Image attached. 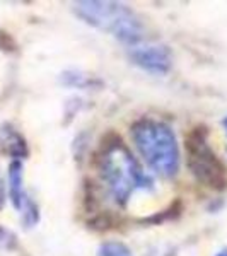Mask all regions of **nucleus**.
Returning a JSON list of instances; mask_svg holds the SVG:
<instances>
[{
  "label": "nucleus",
  "mask_w": 227,
  "mask_h": 256,
  "mask_svg": "<svg viewBox=\"0 0 227 256\" xmlns=\"http://www.w3.org/2000/svg\"><path fill=\"white\" fill-rule=\"evenodd\" d=\"M98 256H132V253L123 242H104L99 246Z\"/></svg>",
  "instance_id": "nucleus-8"
},
{
  "label": "nucleus",
  "mask_w": 227,
  "mask_h": 256,
  "mask_svg": "<svg viewBox=\"0 0 227 256\" xmlns=\"http://www.w3.org/2000/svg\"><path fill=\"white\" fill-rule=\"evenodd\" d=\"M74 10L84 22L130 46H135L144 36V28L137 14L123 4L88 0L74 4Z\"/></svg>",
  "instance_id": "nucleus-3"
},
{
  "label": "nucleus",
  "mask_w": 227,
  "mask_h": 256,
  "mask_svg": "<svg viewBox=\"0 0 227 256\" xmlns=\"http://www.w3.org/2000/svg\"><path fill=\"white\" fill-rule=\"evenodd\" d=\"M132 142L146 164L160 178H174L180 169V147L171 126L140 118L130 126Z\"/></svg>",
  "instance_id": "nucleus-2"
},
{
  "label": "nucleus",
  "mask_w": 227,
  "mask_h": 256,
  "mask_svg": "<svg viewBox=\"0 0 227 256\" xmlns=\"http://www.w3.org/2000/svg\"><path fill=\"white\" fill-rule=\"evenodd\" d=\"M222 126H224V130H226V135H227V116L222 120Z\"/></svg>",
  "instance_id": "nucleus-9"
},
{
  "label": "nucleus",
  "mask_w": 227,
  "mask_h": 256,
  "mask_svg": "<svg viewBox=\"0 0 227 256\" xmlns=\"http://www.w3.org/2000/svg\"><path fill=\"white\" fill-rule=\"evenodd\" d=\"M130 60L134 62L137 67H140L146 72L158 74L162 76L171 68V53L162 44H146V46H130L128 52Z\"/></svg>",
  "instance_id": "nucleus-5"
},
{
  "label": "nucleus",
  "mask_w": 227,
  "mask_h": 256,
  "mask_svg": "<svg viewBox=\"0 0 227 256\" xmlns=\"http://www.w3.org/2000/svg\"><path fill=\"white\" fill-rule=\"evenodd\" d=\"M9 198L12 205L20 212L30 202L22 186V164H20V160H12L9 166Z\"/></svg>",
  "instance_id": "nucleus-6"
},
{
  "label": "nucleus",
  "mask_w": 227,
  "mask_h": 256,
  "mask_svg": "<svg viewBox=\"0 0 227 256\" xmlns=\"http://www.w3.org/2000/svg\"><path fill=\"white\" fill-rule=\"evenodd\" d=\"M0 138H2L4 146H6L7 152L14 158H20V156L26 154V144H24V138L20 137L18 132L14 130H2L0 132Z\"/></svg>",
  "instance_id": "nucleus-7"
},
{
  "label": "nucleus",
  "mask_w": 227,
  "mask_h": 256,
  "mask_svg": "<svg viewBox=\"0 0 227 256\" xmlns=\"http://www.w3.org/2000/svg\"><path fill=\"white\" fill-rule=\"evenodd\" d=\"M98 172L114 204L125 205L137 190L152 188V181L142 171L132 150L120 137L102 142L96 158Z\"/></svg>",
  "instance_id": "nucleus-1"
},
{
  "label": "nucleus",
  "mask_w": 227,
  "mask_h": 256,
  "mask_svg": "<svg viewBox=\"0 0 227 256\" xmlns=\"http://www.w3.org/2000/svg\"><path fill=\"white\" fill-rule=\"evenodd\" d=\"M216 256H227V250H222V251H218V253Z\"/></svg>",
  "instance_id": "nucleus-10"
},
{
  "label": "nucleus",
  "mask_w": 227,
  "mask_h": 256,
  "mask_svg": "<svg viewBox=\"0 0 227 256\" xmlns=\"http://www.w3.org/2000/svg\"><path fill=\"white\" fill-rule=\"evenodd\" d=\"M188 169L198 183L210 190H224L227 186V172L224 164L210 147L208 135L204 126H195L184 138Z\"/></svg>",
  "instance_id": "nucleus-4"
}]
</instances>
